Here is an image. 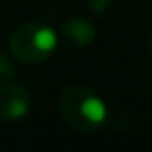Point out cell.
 I'll list each match as a JSON object with an SVG mask.
<instances>
[{
	"mask_svg": "<svg viewBox=\"0 0 152 152\" xmlns=\"http://www.w3.org/2000/svg\"><path fill=\"white\" fill-rule=\"evenodd\" d=\"M62 39L71 48H85L96 39V27L89 19L73 15L62 23Z\"/></svg>",
	"mask_w": 152,
	"mask_h": 152,
	"instance_id": "cell-4",
	"label": "cell"
},
{
	"mask_svg": "<svg viewBox=\"0 0 152 152\" xmlns=\"http://www.w3.org/2000/svg\"><path fill=\"white\" fill-rule=\"evenodd\" d=\"M15 77V66L4 52H0V85L8 83Z\"/></svg>",
	"mask_w": 152,
	"mask_h": 152,
	"instance_id": "cell-5",
	"label": "cell"
},
{
	"mask_svg": "<svg viewBox=\"0 0 152 152\" xmlns=\"http://www.w3.org/2000/svg\"><path fill=\"white\" fill-rule=\"evenodd\" d=\"M148 54H150V58H152V35H150V41H148Z\"/></svg>",
	"mask_w": 152,
	"mask_h": 152,
	"instance_id": "cell-7",
	"label": "cell"
},
{
	"mask_svg": "<svg viewBox=\"0 0 152 152\" xmlns=\"http://www.w3.org/2000/svg\"><path fill=\"white\" fill-rule=\"evenodd\" d=\"M58 108L64 121L79 133H96L106 123V104L93 89L69 85L60 93Z\"/></svg>",
	"mask_w": 152,
	"mask_h": 152,
	"instance_id": "cell-1",
	"label": "cell"
},
{
	"mask_svg": "<svg viewBox=\"0 0 152 152\" xmlns=\"http://www.w3.org/2000/svg\"><path fill=\"white\" fill-rule=\"evenodd\" d=\"M89 2V8L93 12H96V14H104V12L110 8L112 0H87Z\"/></svg>",
	"mask_w": 152,
	"mask_h": 152,
	"instance_id": "cell-6",
	"label": "cell"
},
{
	"mask_svg": "<svg viewBox=\"0 0 152 152\" xmlns=\"http://www.w3.org/2000/svg\"><path fill=\"white\" fill-rule=\"evenodd\" d=\"M33 96L27 87L18 83H2L0 85V121L14 123L23 119L31 110Z\"/></svg>",
	"mask_w": 152,
	"mask_h": 152,
	"instance_id": "cell-3",
	"label": "cell"
},
{
	"mask_svg": "<svg viewBox=\"0 0 152 152\" xmlns=\"http://www.w3.org/2000/svg\"><path fill=\"white\" fill-rule=\"evenodd\" d=\"M58 48V33L54 27L41 21H27L15 27L10 35L12 56L23 64H42Z\"/></svg>",
	"mask_w": 152,
	"mask_h": 152,
	"instance_id": "cell-2",
	"label": "cell"
}]
</instances>
